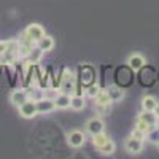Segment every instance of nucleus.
Returning <instances> with one entry per match:
<instances>
[{"mask_svg":"<svg viewBox=\"0 0 159 159\" xmlns=\"http://www.w3.org/2000/svg\"><path fill=\"white\" fill-rule=\"evenodd\" d=\"M46 35V32H45V27L42 24H38V22H32V24H29L27 27H25L22 32H21V35H19V42H22V43H29V45H37V42L42 37H45Z\"/></svg>","mask_w":159,"mask_h":159,"instance_id":"obj_1","label":"nucleus"},{"mask_svg":"<svg viewBox=\"0 0 159 159\" xmlns=\"http://www.w3.org/2000/svg\"><path fill=\"white\" fill-rule=\"evenodd\" d=\"M59 89L62 92H67V94L73 96L78 92V86H76V76L73 75V72L70 69L65 67L62 70V76H61V83H59Z\"/></svg>","mask_w":159,"mask_h":159,"instance_id":"obj_2","label":"nucleus"},{"mask_svg":"<svg viewBox=\"0 0 159 159\" xmlns=\"http://www.w3.org/2000/svg\"><path fill=\"white\" fill-rule=\"evenodd\" d=\"M67 143L72 148H81L86 143V132L80 130V129H73L67 134Z\"/></svg>","mask_w":159,"mask_h":159,"instance_id":"obj_3","label":"nucleus"},{"mask_svg":"<svg viewBox=\"0 0 159 159\" xmlns=\"http://www.w3.org/2000/svg\"><path fill=\"white\" fill-rule=\"evenodd\" d=\"M143 147H145V140H139V139H134L132 135H129L126 140H124V150L126 153L129 154H140L143 151Z\"/></svg>","mask_w":159,"mask_h":159,"instance_id":"obj_4","label":"nucleus"},{"mask_svg":"<svg viewBox=\"0 0 159 159\" xmlns=\"http://www.w3.org/2000/svg\"><path fill=\"white\" fill-rule=\"evenodd\" d=\"M18 111L19 115L24 118V119H32L38 115V110H37V102L29 99L27 102H24L22 105H19L18 107Z\"/></svg>","mask_w":159,"mask_h":159,"instance_id":"obj_5","label":"nucleus"},{"mask_svg":"<svg viewBox=\"0 0 159 159\" xmlns=\"http://www.w3.org/2000/svg\"><path fill=\"white\" fill-rule=\"evenodd\" d=\"M84 127H86V134H89V135H96V134H100V132H105V123L99 116L88 119Z\"/></svg>","mask_w":159,"mask_h":159,"instance_id":"obj_6","label":"nucleus"},{"mask_svg":"<svg viewBox=\"0 0 159 159\" xmlns=\"http://www.w3.org/2000/svg\"><path fill=\"white\" fill-rule=\"evenodd\" d=\"M29 100V91L27 88H19V89H15L10 94V102L13 107H19V105H22L24 102Z\"/></svg>","mask_w":159,"mask_h":159,"instance_id":"obj_7","label":"nucleus"},{"mask_svg":"<svg viewBox=\"0 0 159 159\" xmlns=\"http://www.w3.org/2000/svg\"><path fill=\"white\" fill-rule=\"evenodd\" d=\"M37 110H38V115H49L52 113L56 108V102L54 99H49V97H43L37 102Z\"/></svg>","mask_w":159,"mask_h":159,"instance_id":"obj_8","label":"nucleus"},{"mask_svg":"<svg viewBox=\"0 0 159 159\" xmlns=\"http://www.w3.org/2000/svg\"><path fill=\"white\" fill-rule=\"evenodd\" d=\"M126 64H127V67H129L130 70L137 72V70L143 69L145 65H147V59H145L142 54H139V52H134V54H130V56L127 57Z\"/></svg>","mask_w":159,"mask_h":159,"instance_id":"obj_9","label":"nucleus"},{"mask_svg":"<svg viewBox=\"0 0 159 159\" xmlns=\"http://www.w3.org/2000/svg\"><path fill=\"white\" fill-rule=\"evenodd\" d=\"M108 92V97L111 100V103H118V102H121L124 97H126V91L123 88H119L116 84H110L108 88H105Z\"/></svg>","mask_w":159,"mask_h":159,"instance_id":"obj_10","label":"nucleus"},{"mask_svg":"<svg viewBox=\"0 0 159 159\" xmlns=\"http://www.w3.org/2000/svg\"><path fill=\"white\" fill-rule=\"evenodd\" d=\"M70 99H72V96L70 94H67V92H59V94L54 97V102H56V108H59V110H67V108H70Z\"/></svg>","mask_w":159,"mask_h":159,"instance_id":"obj_11","label":"nucleus"},{"mask_svg":"<svg viewBox=\"0 0 159 159\" xmlns=\"http://www.w3.org/2000/svg\"><path fill=\"white\" fill-rule=\"evenodd\" d=\"M137 118H140L142 121H145L150 127H156V126H159V118L156 116L154 111H145V110H142V111L139 113Z\"/></svg>","mask_w":159,"mask_h":159,"instance_id":"obj_12","label":"nucleus"},{"mask_svg":"<svg viewBox=\"0 0 159 159\" xmlns=\"http://www.w3.org/2000/svg\"><path fill=\"white\" fill-rule=\"evenodd\" d=\"M37 46L45 52H49V51H52V48H54V38H52L51 35H45L37 42Z\"/></svg>","mask_w":159,"mask_h":159,"instance_id":"obj_13","label":"nucleus"},{"mask_svg":"<svg viewBox=\"0 0 159 159\" xmlns=\"http://www.w3.org/2000/svg\"><path fill=\"white\" fill-rule=\"evenodd\" d=\"M92 100H94V107H105V105H111V100L108 97L107 89H100V92Z\"/></svg>","mask_w":159,"mask_h":159,"instance_id":"obj_14","label":"nucleus"},{"mask_svg":"<svg viewBox=\"0 0 159 159\" xmlns=\"http://www.w3.org/2000/svg\"><path fill=\"white\" fill-rule=\"evenodd\" d=\"M84 107H86L84 97L80 96V94H73L72 99H70V108L73 111H81V110H84Z\"/></svg>","mask_w":159,"mask_h":159,"instance_id":"obj_15","label":"nucleus"},{"mask_svg":"<svg viewBox=\"0 0 159 159\" xmlns=\"http://www.w3.org/2000/svg\"><path fill=\"white\" fill-rule=\"evenodd\" d=\"M110 140V137L105 134V132H100V134H96V135H91V142H92V147H94L96 150L102 148L105 143H107Z\"/></svg>","mask_w":159,"mask_h":159,"instance_id":"obj_16","label":"nucleus"},{"mask_svg":"<svg viewBox=\"0 0 159 159\" xmlns=\"http://www.w3.org/2000/svg\"><path fill=\"white\" fill-rule=\"evenodd\" d=\"M43 54H45V51H42L37 45L32 48V51H30V54H29V57H27V61L30 62V64H34V65H37V64H40L42 62V57H43Z\"/></svg>","mask_w":159,"mask_h":159,"instance_id":"obj_17","label":"nucleus"},{"mask_svg":"<svg viewBox=\"0 0 159 159\" xmlns=\"http://www.w3.org/2000/svg\"><path fill=\"white\" fill-rule=\"evenodd\" d=\"M156 105H157V100L153 96H143V99H142V110H145V111H154Z\"/></svg>","mask_w":159,"mask_h":159,"instance_id":"obj_18","label":"nucleus"},{"mask_svg":"<svg viewBox=\"0 0 159 159\" xmlns=\"http://www.w3.org/2000/svg\"><path fill=\"white\" fill-rule=\"evenodd\" d=\"M97 151H99L100 154H103V156H111V154L116 151V143H115V142L110 139V140H108L107 143H105L102 148H99Z\"/></svg>","mask_w":159,"mask_h":159,"instance_id":"obj_19","label":"nucleus"},{"mask_svg":"<svg viewBox=\"0 0 159 159\" xmlns=\"http://www.w3.org/2000/svg\"><path fill=\"white\" fill-rule=\"evenodd\" d=\"M145 140H147L148 143L156 145V147H157V145H159V127L156 126L150 132H147V139H145Z\"/></svg>","mask_w":159,"mask_h":159,"instance_id":"obj_20","label":"nucleus"},{"mask_svg":"<svg viewBox=\"0 0 159 159\" xmlns=\"http://www.w3.org/2000/svg\"><path fill=\"white\" fill-rule=\"evenodd\" d=\"M29 91V99L38 102L40 99L45 97V89H40V88H27Z\"/></svg>","mask_w":159,"mask_h":159,"instance_id":"obj_21","label":"nucleus"},{"mask_svg":"<svg viewBox=\"0 0 159 159\" xmlns=\"http://www.w3.org/2000/svg\"><path fill=\"white\" fill-rule=\"evenodd\" d=\"M100 86L99 84H96V83H92V84H89L86 89H84V92H86V96L89 97V99H94L97 94H99V92H100Z\"/></svg>","mask_w":159,"mask_h":159,"instance_id":"obj_22","label":"nucleus"},{"mask_svg":"<svg viewBox=\"0 0 159 159\" xmlns=\"http://www.w3.org/2000/svg\"><path fill=\"white\" fill-rule=\"evenodd\" d=\"M134 127H137V129H140V130H143L145 132V134H147V132H150L153 127H150L147 123H145V121H142V119L140 118H137L135 119V124H134Z\"/></svg>","mask_w":159,"mask_h":159,"instance_id":"obj_23","label":"nucleus"},{"mask_svg":"<svg viewBox=\"0 0 159 159\" xmlns=\"http://www.w3.org/2000/svg\"><path fill=\"white\" fill-rule=\"evenodd\" d=\"M130 135L134 137V139H139V140H145V139H147V134H145L143 130L137 129V127H134V129L130 130Z\"/></svg>","mask_w":159,"mask_h":159,"instance_id":"obj_24","label":"nucleus"},{"mask_svg":"<svg viewBox=\"0 0 159 159\" xmlns=\"http://www.w3.org/2000/svg\"><path fill=\"white\" fill-rule=\"evenodd\" d=\"M96 110L99 111V115H108L111 110V105H105V107H96Z\"/></svg>","mask_w":159,"mask_h":159,"instance_id":"obj_25","label":"nucleus"},{"mask_svg":"<svg viewBox=\"0 0 159 159\" xmlns=\"http://www.w3.org/2000/svg\"><path fill=\"white\" fill-rule=\"evenodd\" d=\"M7 46H8V40H0V56L3 54V51L7 49Z\"/></svg>","mask_w":159,"mask_h":159,"instance_id":"obj_26","label":"nucleus"},{"mask_svg":"<svg viewBox=\"0 0 159 159\" xmlns=\"http://www.w3.org/2000/svg\"><path fill=\"white\" fill-rule=\"evenodd\" d=\"M154 113H156V116L159 118V102H157V105H156V108H154Z\"/></svg>","mask_w":159,"mask_h":159,"instance_id":"obj_27","label":"nucleus"},{"mask_svg":"<svg viewBox=\"0 0 159 159\" xmlns=\"http://www.w3.org/2000/svg\"><path fill=\"white\" fill-rule=\"evenodd\" d=\"M157 148H159V145H157Z\"/></svg>","mask_w":159,"mask_h":159,"instance_id":"obj_28","label":"nucleus"}]
</instances>
